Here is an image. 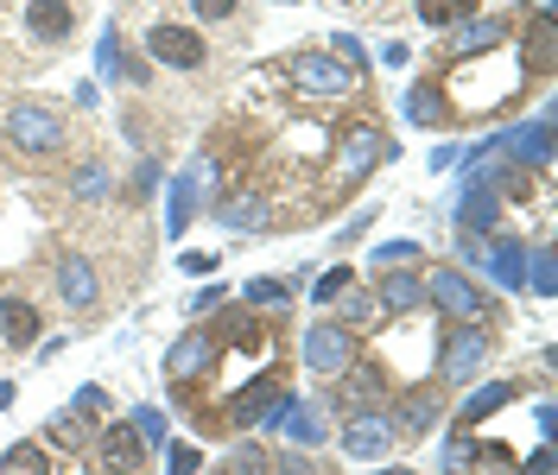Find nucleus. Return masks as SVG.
Returning <instances> with one entry per match:
<instances>
[{
  "instance_id": "obj_1",
  "label": "nucleus",
  "mask_w": 558,
  "mask_h": 475,
  "mask_svg": "<svg viewBox=\"0 0 558 475\" xmlns=\"http://www.w3.org/2000/svg\"><path fill=\"white\" fill-rule=\"evenodd\" d=\"M0 146L13 153V159H58L64 153V114L45 102H13L7 108V121H0Z\"/></svg>"
},
{
  "instance_id": "obj_2",
  "label": "nucleus",
  "mask_w": 558,
  "mask_h": 475,
  "mask_svg": "<svg viewBox=\"0 0 558 475\" xmlns=\"http://www.w3.org/2000/svg\"><path fill=\"white\" fill-rule=\"evenodd\" d=\"M387 153H393V146H387V134L375 127V121H355V127H343V139H337V159H330V191H337V197H349L368 171L381 166Z\"/></svg>"
},
{
  "instance_id": "obj_3",
  "label": "nucleus",
  "mask_w": 558,
  "mask_h": 475,
  "mask_svg": "<svg viewBox=\"0 0 558 475\" xmlns=\"http://www.w3.org/2000/svg\"><path fill=\"white\" fill-rule=\"evenodd\" d=\"M418 285H425V305L445 310L451 324H483V317H488V292L463 267H432Z\"/></svg>"
},
{
  "instance_id": "obj_4",
  "label": "nucleus",
  "mask_w": 558,
  "mask_h": 475,
  "mask_svg": "<svg viewBox=\"0 0 558 475\" xmlns=\"http://www.w3.org/2000/svg\"><path fill=\"white\" fill-rule=\"evenodd\" d=\"M279 70H286V83H292L299 96H317V102H337V96L355 89V70L337 64L330 51H292Z\"/></svg>"
},
{
  "instance_id": "obj_5",
  "label": "nucleus",
  "mask_w": 558,
  "mask_h": 475,
  "mask_svg": "<svg viewBox=\"0 0 558 475\" xmlns=\"http://www.w3.org/2000/svg\"><path fill=\"white\" fill-rule=\"evenodd\" d=\"M140 45H146V64H166V70H204L209 64V38L197 26H178V20H153Z\"/></svg>"
},
{
  "instance_id": "obj_6",
  "label": "nucleus",
  "mask_w": 558,
  "mask_h": 475,
  "mask_svg": "<svg viewBox=\"0 0 558 475\" xmlns=\"http://www.w3.org/2000/svg\"><path fill=\"white\" fill-rule=\"evenodd\" d=\"M355 355H362V342L349 337L343 324H312L305 337H299V362L324 380H337L343 368H355Z\"/></svg>"
},
{
  "instance_id": "obj_7",
  "label": "nucleus",
  "mask_w": 558,
  "mask_h": 475,
  "mask_svg": "<svg viewBox=\"0 0 558 475\" xmlns=\"http://www.w3.org/2000/svg\"><path fill=\"white\" fill-rule=\"evenodd\" d=\"M286 380L279 374H260V380H247V387H235V400H229V425L235 431H267L279 412H286Z\"/></svg>"
},
{
  "instance_id": "obj_8",
  "label": "nucleus",
  "mask_w": 558,
  "mask_h": 475,
  "mask_svg": "<svg viewBox=\"0 0 558 475\" xmlns=\"http://www.w3.org/2000/svg\"><path fill=\"white\" fill-rule=\"evenodd\" d=\"M488 330L483 324H457L451 337H445V349H438V380L445 387H463V380H476L483 374V362H488Z\"/></svg>"
},
{
  "instance_id": "obj_9",
  "label": "nucleus",
  "mask_w": 558,
  "mask_h": 475,
  "mask_svg": "<svg viewBox=\"0 0 558 475\" xmlns=\"http://www.w3.org/2000/svg\"><path fill=\"white\" fill-rule=\"evenodd\" d=\"M216 342H222L216 330H184V337L166 349V380H172L178 393H191V387L216 368Z\"/></svg>"
},
{
  "instance_id": "obj_10",
  "label": "nucleus",
  "mask_w": 558,
  "mask_h": 475,
  "mask_svg": "<svg viewBox=\"0 0 558 475\" xmlns=\"http://www.w3.org/2000/svg\"><path fill=\"white\" fill-rule=\"evenodd\" d=\"M204 184H209V159H191V166L172 178V191H166V235L172 241L197 222V209H204V197H209Z\"/></svg>"
},
{
  "instance_id": "obj_11",
  "label": "nucleus",
  "mask_w": 558,
  "mask_h": 475,
  "mask_svg": "<svg viewBox=\"0 0 558 475\" xmlns=\"http://www.w3.org/2000/svg\"><path fill=\"white\" fill-rule=\"evenodd\" d=\"M393 443H400V425H393V412H349L343 450L355 456V463H381Z\"/></svg>"
},
{
  "instance_id": "obj_12",
  "label": "nucleus",
  "mask_w": 558,
  "mask_h": 475,
  "mask_svg": "<svg viewBox=\"0 0 558 475\" xmlns=\"http://www.w3.org/2000/svg\"><path fill=\"white\" fill-rule=\"evenodd\" d=\"M457 229H463L470 241H488L495 229H501V197L488 191L483 178L463 184V197H457Z\"/></svg>"
},
{
  "instance_id": "obj_13",
  "label": "nucleus",
  "mask_w": 558,
  "mask_h": 475,
  "mask_svg": "<svg viewBox=\"0 0 558 475\" xmlns=\"http://www.w3.org/2000/svg\"><path fill=\"white\" fill-rule=\"evenodd\" d=\"M96 456H102V475H140L146 470L140 431L134 425H114V418H108V431H96Z\"/></svg>"
},
{
  "instance_id": "obj_14",
  "label": "nucleus",
  "mask_w": 558,
  "mask_h": 475,
  "mask_svg": "<svg viewBox=\"0 0 558 475\" xmlns=\"http://www.w3.org/2000/svg\"><path fill=\"white\" fill-rule=\"evenodd\" d=\"M521 400V380H488V387H476L463 406H457L451 418V438H470V425H483V418H495L501 406H514Z\"/></svg>"
},
{
  "instance_id": "obj_15",
  "label": "nucleus",
  "mask_w": 558,
  "mask_h": 475,
  "mask_svg": "<svg viewBox=\"0 0 558 475\" xmlns=\"http://www.w3.org/2000/svg\"><path fill=\"white\" fill-rule=\"evenodd\" d=\"M26 38H38V45H64L70 33H76V7L70 0H26Z\"/></svg>"
},
{
  "instance_id": "obj_16",
  "label": "nucleus",
  "mask_w": 558,
  "mask_h": 475,
  "mask_svg": "<svg viewBox=\"0 0 558 475\" xmlns=\"http://www.w3.org/2000/svg\"><path fill=\"white\" fill-rule=\"evenodd\" d=\"M58 299H64L70 310H89L102 299V272L89 267L83 254H64V260H58Z\"/></svg>"
},
{
  "instance_id": "obj_17",
  "label": "nucleus",
  "mask_w": 558,
  "mask_h": 475,
  "mask_svg": "<svg viewBox=\"0 0 558 475\" xmlns=\"http://www.w3.org/2000/svg\"><path fill=\"white\" fill-rule=\"evenodd\" d=\"M521 76L526 83H546L553 76V13L539 7L533 20H526V38H521Z\"/></svg>"
},
{
  "instance_id": "obj_18",
  "label": "nucleus",
  "mask_w": 558,
  "mask_h": 475,
  "mask_svg": "<svg viewBox=\"0 0 558 475\" xmlns=\"http://www.w3.org/2000/svg\"><path fill=\"white\" fill-rule=\"evenodd\" d=\"M0 337H7V349H38V337H45V324H38V305L33 299H0Z\"/></svg>"
},
{
  "instance_id": "obj_19",
  "label": "nucleus",
  "mask_w": 558,
  "mask_h": 475,
  "mask_svg": "<svg viewBox=\"0 0 558 475\" xmlns=\"http://www.w3.org/2000/svg\"><path fill=\"white\" fill-rule=\"evenodd\" d=\"M483 260H488V272H495V285H501V292H521V285H526V241L488 235Z\"/></svg>"
},
{
  "instance_id": "obj_20",
  "label": "nucleus",
  "mask_w": 558,
  "mask_h": 475,
  "mask_svg": "<svg viewBox=\"0 0 558 475\" xmlns=\"http://www.w3.org/2000/svg\"><path fill=\"white\" fill-rule=\"evenodd\" d=\"M495 146H508V153H521L526 166L539 171L546 159H553V114H539V121H526V127H514V134H495Z\"/></svg>"
},
{
  "instance_id": "obj_21",
  "label": "nucleus",
  "mask_w": 558,
  "mask_h": 475,
  "mask_svg": "<svg viewBox=\"0 0 558 475\" xmlns=\"http://www.w3.org/2000/svg\"><path fill=\"white\" fill-rule=\"evenodd\" d=\"M375 299H381L387 317H400V310H418V305H425V285H418V272H413V267H387V272H381V292H375Z\"/></svg>"
},
{
  "instance_id": "obj_22",
  "label": "nucleus",
  "mask_w": 558,
  "mask_h": 475,
  "mask_svg": "<svg viewBox=\"0 0 558 475\" xmlns=\"http://www.w3.org/2000/svg\"><path fill=\"white\" fill-rule=\"evenodd\" d=\"M337 380H343V393H337V400H343L349 412H381V393H387L381 368H343Z\"/></svg>"
},
{
  "instance_id": "obj_23",
  "label": "nucleus",
  "mask_w": 558,
  "mask_h": 475,
  "mask_svg": "<svg viewBox=\"0 0 558 475\" xmlns=\"http://www.w3.org/2000/svg\"><path fill=\"white\" fill-rule=\"evenodd\" d=\"M438 406H445V393H438V387H413V393L400 400V412H393V425H400V431H413V438H425V431L438 425Z\"/></svg>"
},
{
  "instance_id": "obj_24",
  "label": "nucleus",
  "mask_w": 558,
  "mask_h": 475,
  "mask_svg": "<svg viewBox=\"0 0 558 475\" xmlns=\"http://www.w3.org/2000/svg\"><path fill=\"white\" fill-rule=\"evenodd\" d=\"M400 108H407L413 127H445V121H451V102L438 96V83H413V89L400 96Z\"/></svg>"
},
{
  "instance_id": "obj_25",
  "label": "nucleus",
  "mask_w": 558,
  "mask_h": 475,
  "mask_svg": "<svg viewBox=\"0 0 558 475\" xmlns=\"http://www.w3.org/2000/svg\"><path fill=\"white\" fill-rule=\"evenodd\" d=\"M337 305H343V317H337V324H343L349 337H368V330H381V324H387V310H381V299H375V292H343Z\"/></svg>"
},
{
  "instance_id": "obj_26",
  "label": "nucleus",
  "mask_w": 558,
  "mask_h": 475,
  "mask_svg": "<svg viewBox=\"0 0 558 475\" xmlns=\"http://www.w3.org/2000/svg\"><path fill=\"white\" fill-rule=\"evenodd\" d=\"M274 425H286V438L299 443V450H317V443H324V412H317V406H299V400H286V412H279Z\"/></svg>"
},
{
  "instance_id": "obj_27",
  "label": "nucleus",
  "mask_w": 558,
  "mask_h": 475,
  "mask_svg": "<svg viewBox=\"0 0 558 475\" xmlns=\"http://www.w3.org/2000/svg\"><path fill=\"white\" fill-rule=\"evenodd\" d=\"M463 470L470 475H514V443H463Z\"/></svg>"
},
{
  "instance_id": "obj_28",
  "label": "nucleus",
  "mask_w": 558,
  "mask_h": 475,
  "mask_svg": "<svg viewBox=\"0 0 558 475\" xmlns=\"http://www.w3.org/2000/svg\"><path fill=\"white\" fill-rule=\"evenodd\" d=\"M0 475H51V450L38 438H20L0 450Z\"/></svg>"
},
{
  "instance_id": "obj_29",
  "label": "nucleus",
  "mask_w": 558,
  "mask_h": 475,
  "mask_svg": "<svg viewBox=\"0 0 558 475\" xmlns=\"http://www.w3.org/2000/svg\"><path fill=\"white\" fill-rule=\"evenodd\" d=\"M451 45L457 51H495V45H501V38L514 33V20H463V26H451Z\"/></svg>"
},
{
  "instance_id": "obj_30",
  "label": "nucleus",
  "mask_w": 558,
  "mask_h": 475,
  "mask_svg": "<svg viewBox=\"0 0 558 475\" xmlns=\"http://www.w3.org/2000/svg\"><path fill=\"white\" fill-rule=\"evenodd\" d=\"M216 337H229L235 349H267V324L254 317V310H222V324H216Z\"/></svg>"
},
{
  "instance_id": "obj_31",
  "label": "nucleus",
  "mask_w": 558,
  "mask_h": 475,
  "mask_svg": "<svg viewBox=\"0 0 558 475\" xmlns=\"http://www.w3.org/2000/svg\"><path fill=\"white\" fill-rule=\"evenodd\" d=\"M242 305L247 310H286L292 305V285H286V279H267V272H254V279L242 285Z\"/></svg>"
},
{
  "instance_id": "obj_32",
  "label": "nucleus",
  "mask_w": 558,
  "mask_h": 475,
  "mask_svg": "<svg viewBox=\"0 0 558 475\" xmlns=\"http://www.w3.org/2000/svg\"><path fill=\"white\" fill-rule=\"evenodd\" d=\"M418 20H425L432 33H451L463 20H476V0H418Z\"/></svg>"
},
{
  "instance_id": "obj_33",
  "label": "nucleus",
  "mask_w": 558,
  "mask_h": 475,
  "mask_svg": "<svg viewBox=\"0 0 558 475\" xmlns=\"http://www.w3.org/2000/svg\"><path fill=\"white\" fill-rule=\"evenodd\" d=\"M222 475H279V463H274L267 443H235L229 463H222Z\"/></svg>"
},
{
  "instance_id": "obj_34",
  "label": "nucleus",
  "mask_w": 558,
  "mask_h": 475,
  "mask_svg": "<svg viewBox=\"0 0 558 475\" xmlns=\"http://www.w3.org/2000/svg\"><path fill=\"white\" fill-rule=\"evenodd\" d=\"M216 222H229V229H260V222H267V204H260L254 191H247V197H222V204H216Z\"/></svg>"
},
{
  "instance_id": "obj_35",
  "label": "nucleus",
  "mask_w": 558,
  "mask_h": 475,
  "mask_svg": "<svg viewBox=\"0 0 558 475\" xmlns=\"http://www.w3.org/2000/svg\"><path fill=\"white\" fill-rule=\"evenodd\" d=\"M70 191H76V204H102L108 191H114V178H108L102 159H89V166H76V178H70Z\"/></svg>"
},
{
  "instance_id": "obj_36",
  "label": "nucleus",
  "mask_w": 558,
  "mask_h": 475,
  "mask_svg": "<svg viewBox=\"0 0 558 475\" xmlns=\"http://www.w3.org/2000/svg\"><path fill=\"white\" fill-rule=\"evenodd\" d=\"M526 285H533L539 299H553V292H558V267H553V247H546V241L526 254Z\"/></svg>"
},
{
  "instance_id": "obj_37",
  "label": "nucleus",
  "mask_w": 558,
  "mask_h": 475,
  "mask_svg": "<svg viewBox=\"0 0 558 475\" xmlns=\"http://www.w3.org/2000/svg\"><path fill=\"white\" fill-rule=\"evenodd\" d=\"M51 438H70V443H96V425L83 418V412H51Z\"/></svg>"
},
{
  "instance_id": "obj_38",
  "label": "nucleus",
  "mask_w": 558,
  "mask_h": 475,
  "mask_svg": "<svg viewBox=\"0 0 558 475\" xmlns=\"http://www.w3.org/2000/svg\"><path fill=\"white\" fill-rule=\"evenodd\" d=\"M128 425L140 431V443H146V450H159V443H166V412H159V406H134V418H128Z\"/></svg>"
},
{
  "instance_id": "obj_39",
  "label": "nucleus",
  "mask_w": 558,
  "mask_h": 475,
  "mask_svg": "<svg viewBox=\"0 0 558 475\" xmlns=\"http://www.w3.org/2000/svg\"><path fill=\"white\" fill-rule=\"evenodd\" d=\"M349 285H355V267H330V272H324V279L312 285V299H317V305H337Z\"/></svg>"
},
{
  "instance_id": "obj_40",
  "label": "nucleus",
  "mask_w": 558,
  "mask_h": 475,
  "mask_svg": "<svg viewBox=\"0 0 558 475\" xmlns=\"http://www.w3.org/2000/svg\"><path fill=\"white\" fill-rule=\"evenodd\" d=\"M197 470H204L197 443H166V475H197Z\"/></svg>"
},
{
  "instance_id": "obj_41",
  "label": "nucleus",
  "mask_w": 558,
  "mask_h": 475,
  "mask_svg": "<svg viewBox=\"0 0 558 475\" xmlns=\"http://www.w3.org/2000/svg\"><path fill=\"white\" fill-rule=\"evenodd\" d=\"M375 267H418V241H387V247H375Z\"/></svg>"
},
{
  "instance_id": "obj_42",
  "label": "nucleus",
  "mask_w": 558,
  "mask_h": 475,
  "mask_svg": "<svg viewBox=\"0 0 558 475\" xmlns=\"http://www.w3.org/2000/svg\"><path fill=\"white\" fill-rule=\"evenodd\" d=\"M330 58L349 64V70H355V64L368 70V51H362V38H355V33H330Z\"/></svg>"
},
{
  "instance_id": "obj_43",
  "label": "nucleus",
  "mask_w": 558,
  "mask_h": 475,
  "mask_svg": "<svg viewBox=\"0 0 558 475\" xmlns=\"http://www.w3.org/2000/svg\"><path fill=\"white\" fill-rule=\"evenodd\" d=\"M76 412H83V418H108V412H114L108 387H96V380H89V387H76Z\"/></svg>"
},
{
  "instance_id": "obj_44",
  "label": "nucleus",
  "mask_w": 558,
  "mask_h": 475,
  "mask_svg": "<svg viewBox=\"0 0 558 475\" xmlns=\"http://www.w3.org/2000/svg\"><path fill=\"white\" fill-rule=\"evenodd\" d=\"M96 70H102V76H121V70H128V58H121V38H114V26H108L102 45H96Z\"/></svg>"
},
{
  "instance_id": "obj_45",
  "label": "nucleus",
  "mask_w": 558,
  "mask_h": 475,
  "mask_svg": "<svg viewBox=\"0 0 558 475\" xmlns=\"http://www.w3.org/2000/svg\"><path fill=\"white\" fill-rule=\"evenodd\" d=\"M153 184H159V159H140L128 178V197H153Z\"/></svg>"
},
{
  "instance_id": "obj_46",
  "label": "nucleus",
  "mask_w": 558,
  "mask_h": 475,
  "mask_svg": "<svg viewBox=\"0 0 558 475\" xmlns=\"http://www.w3.org/2000/svg\"><path fill=\"white\" fill-rule=\"evenodd\" d=\"M235 7H242V0H191V13H197L204 26H216V20H229Z\"/></svg>"
},
{
  "instance_id": "obj_47",
  "label": "nucleus",
  "mask_w": 558,
  "mask_h": 475,
  "mask_svg": "<svg viewBox=\"0 0 558 475\" xmlns=\"http://www.w3.org/2000/svg\"><path fill=\"white\" fill-rule=\"evenodd\" d=\"M514 475H553V443H539L526 463H514Z\"/></svg>"
},
{
  "instance_id": "obj_48",
  "label": "nucleus",
  "mask_w": 558,
  "mask_h": 475,
  "mask_svg": "<svg viewBox=\"0 0 558 475\" xmlns=\"http://www.w3.org/2000/svg\"><path fill=\"white\" fill-rule=\"evenodd\" d=\"M222 292H229V285H216V279H209V292H197V299H191V310H197V317H204V310H216V305H222Z\"/></svg>"
},
{
  "instance_id": "obj_49",
  "label": "nucleus",
  "mask_w": 558,
  "mask_h": 475,
  "mask_svg": "<svg viewBox=\"0 0 558 475\" xmlns=\"http://www.w3.org/2000/svg\"><path fill=\"white\" fill-rule=\"evenodd\" d=\"M178 267L191 272V279H204V272H216V254H184V260H178Z\"/></svg>"
},
{
  "instance_id": "obj_50",
  "label": "nucleus",
  "mask_w": 558,
  "mask_h": 475,
  "mask_svg": "<svg viewBox=\"0 0 558 475\" xmlns=\"http://www.w3.org/2000/svg\"><path fill=\"white\" fill-rule=\"evenodd\" d=\"M368 229H375V209H362V216H355V222H349V229H343V241H362V235H368Z\"/></svg>"
},
{
  "instance_id": "obj_51",
  "label": "nucleus",
  "mask_w": 558,
  "mask_h": 475,
  "mask_svg": "<svg viewBox=\"0 0 558 475\" xmlns=\"http://www.w3.org/2000/svg\"><path fill=\"white\" fill-rule=\"evenodd\" d=\"M13 400H20V380H0V412L13 406Z\"/></svg>"
},
{
  "instance_id": "obj_52",
  "label": "nucleus",
  "mask_w": 558,
  "mask_h": 475,
  "mask_svg": "<svg viewBox=\"0 0 558 475\" xmlns=\"http://www.w3.org/2000/svg\"><path fill=\"white\" fill-rule=\"evenodd\" d=\"M375 475H413V470H400V463H387V470H375Z\"/></svg>"
},
{
  "instance_id": "obj_53",
  "label": "nucleus",
  "mask_w": 558,
  "mask_h": 475,
  "mask_svg": "<svg viewBox=\"0 0 558 475\" xmlns=\"http://www.w3.org/2000/svg\"><path fill=\"white\" fill-rule=\"evenodd\" d=\"M279 7H292V0H279Z\"/></svg>"
},
{
  "instance_id": "obj_54",
  "label": "nucleus",
  "mask_w": 558,
  "mask_h": 475,
  "mask_svg": "<svg viewBox=\"0 0 558 475\" xmlns=\"http://www.w3.org/2000/svg\"><path fill=\"white\" fill-rule=\"evenodd\" d=\"M445 475H451V470H445Z\"/></svg>"
}]
</instances>
